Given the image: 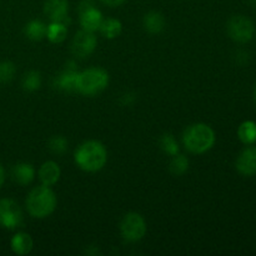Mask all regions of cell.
Segmentation results:
<instances>
[{"label":"cell","instance_id":"24","mask_svg":"<svg viewBox=\"0 0 256 256\" xmlns=\"http://www.w3.org/2000/svg\"><path fill=\"white\" fill-rule=\"evenodd\" d=\"M15 65L10 62H0V82H8L14 78Z\"/></svg>","mask_w":256,"mask_h":256},{"label":"cell","instance_id":"11","mask_svg":"<svg viewBox=\"0 0 256 256\" xmlns=\"http://www.w3.org/2000/svg\"><path fill=\"white\" fill-rule=\"evenodd\" d=\"M102 15L95 6L88 8V9L80 12V25L82 29L88 32H94L102 25Z\"/></svg>","mask_w":256,"mask_h":256},{"label":"cell","instance_id":"12","mask_svg":"<svg viewBox=\"0 0 256 256\" xmlns=\"http://www.w3.org/2000/svg\"><path fill=\"white\" fill-rule=\"evenodd\" d=\"M39 178L42 180V185L52 186L56 184L60 178V168L56 162H46L42 165L39 170Z\"/></svg>","mask_w":256,"mask_h":256},{"label":"cell","instance_id":"23","mask_svg":"<svg viewBox=\"0 0 256 256\" xmlns=\"http://www.w3.org/2000/svg\"><path fill=\"white\" fill-rule=\"evenodd\" d=\"M160 145H162V150H164L166 154L172 155H176L179 152V146H178V142L175 140V138L172 135H164L160 140Z\"/></svg>","mask_w":256,"mask_h":256},{"label":"cell","instance_id":"7","mask_svg":"<svg viewBox=\"0 0 256 256\" xmlns=\"http://www.w3.org/2000/svg\"><path fill=\"white\" fill-rule=\"evenodd\" d=\"M22 210L14 200H0V225L8 229H14L22 222Z\"/></svg>","mask_w":256,"mask_h":256},{"label":"cell","instance_id":"19","mask_svg":"<svg viewBox=\"0 0 256 256\" xmlns=\"http://www.w3.org/2000/svg\"><path fill=\"white\" fill-rule=\"evenodd\" d=\"M100 32L108 39H114V38L119 36L122 32V22L116 19H108L102 20V25H100Z\"/></svg>","mask_w":256,"mask_h":256},{"label":"cell","instance_id":"2","mask_svg":"<svg viewBox=\"0 0 256 256\" xmlns=\"http://www.w3.org/2000/svg\"><path fill=\"white\" fill-rule=\"evenodd\" d=\"M55 206H56V196L54 192L46 185L32 189L28 196V212L34 218L42 219V218L48 216L54 212Z\"/></svg>","mask_w":256,"mask_h":256},{"label":"cell","instance_id":"25","mask_svg":"<svg viewBox=\"0 0 256 256\" xmlns=\"http://www.w3.org/2000/svg\"><path fill=\"white\" fill-rule=\"evenodd\" d=\"M49 148L55 154H62L68 149V142L64 136H54L50 139Z\"/></svg>","mask_w":256,"mask_h":256},{"label":"cell","instance_id":"3","mask_svg":"<svg viewBox=\"0 0 256 256\" xmlns=\"http://www.w3.org/2000/svg\"><path fill=\"white\" fill-rule=\"evenodd\" d=\"M182 140L189 152L194 154H202L212 149L214 145L215 132L209 125L195 124L188 128Z\"/></svg>","mask_w":256,"mask_h":256},{"label":"cell","instance_id":"9","mask_svg":"<svg viewBox=\"0 0 256 256\" xmlns=\"http://www.w3.org/2000/svg\"><path fill=\"white\" fill-rule=\"evenodd\" d=\"M236 169L244 176L256 175V148L248 146L240 152L236 160Z\"/></svg>","mask_w":256,"mask_h":256},{"label":"cell","instance_id":"28","mask_svg":"<svg viewBox=\"0 0 256 256\" xmlns=\"http://www.w3.org/2000/svg\"><path fill=\"white\" fill-rule=\"evenodd\" d=\"M249 2L252 5H254V6H256V0H249Z\"/></svg>","mask_w":256,"mask_h":256},{"label":"cell","instance_id":"20","mask_svg":"<svg viewBox=\"0 0 256 256\" xmlns=\"http://www.w3.org/2000/svg\"><path fill=\"white\" fill-rule=\"evenodd\" d=\"M25 34L32 40H42L46 35V26L40 20H32L25 26Z\"/></svg>","mask_w":256,"mask_h":256},{"label":"cell","instance_id":"27","mask_svg":"<svg viewBox=\"0 0 256 256\" xmlns=\"http://www.w3.org/2000/svg\"><path fill=\"white\" fill-rule=\"evenodd\" d=\"M4 180H5V172H4V169H2V164H0V186L2 185Z\"/></svg>","mask_w":256,"mask_h":256},{"label":"cell","instance_id":"15","mask_svg":"<svg viewBox=\"0 0 256 256\" xmlns=\"http://www.w3.org/2000/svg\"><path fill=\"white\" fill-rule=\"evenodd\" d=\"M144 26L152 34H158L165 26V19L160 12H152L144 16Z\"/></svg>","mask_w":256,"mask_h":256},{"label":"cell","instance_id":"14","mask_svg":"<svg viewBox=\"0 0 256 256\" xmlns=\"http://www.w3.org/2000/svg\"><path fill=\"white\" fill-rule=\"evenodd\" d=\"M35 175L34 168L30 164H18L12 169V176L19 184L26 185L32 182Z\"/></svg>","mask_w":256,"mask_h":256},{"label":"cell","instance_id":"5","mask_svg":"<svg viewBox=\"0 0 256 256\" xmlns=\"http://www.w3.org/2000/svg\"><path fill=\"white\" fill-rule=\"evenodd\" d=\"M255 32L254 22L244 15H235L228 22V34L238 42H248Z\"/></svg>","mask_w":256,"mask_h":256},{"label":"cell","instance_id":"10","mask_svg":"<svg viewBox=\"0 0 256 256\" xmlns=\"http://www.w3.org/2000/svg\"><path fill=\"white\" fill-rule=\"evenodd\" d=\"M68 9V0H46L44 5V12L52 22H62L64 24L66 22Z\"/></svg>","mask_w":256,"mask_h":256},{"label":"cell","instance_id":"13","mask_svg":"<svg viewBox=\"0 0 256 256\" xmlns=\"http://www.w3.org/2000/svg\"><path fill=\"white\" fill-rule=\"evenodd\" d=\"M12 249L18 255H26L32 249V239L25 232H19L12 239Z\"/></svg>","mask_w":256,"mask_h":256},{"label":"cell","instance_id":"18","mask_svg":"<svg viewBox=\"0 0 256 256\" xmlns=\"http://www.w3.org/2000/svg\"><path fill=\"white\" fill-rule=\"evenodd\" d=\"M68 29L66 25L62 22H52L49 26L46 28V36L52 42H62L66 38Z\"/></svg>","mask_w":256,"mask_h":256},{"label":"cell","instance_id":"22","mask_svg":"<svg viewBox=\"0 0 256 256\" xmlns=\"http://www.w3.org/2000/svg\"><path fill=\"white\" fill-rule=\"evenodd\" d=\"M42 84V78L38 72H29L22 79V86L28 92H34L38 90Z\"/></svg>","mask_w":256,"mask_h":256},{"label":"cell","instance_id":"16","mask_svg":"<svg viewBox=\"0 0 256 256\" xmlns=\"http://www.w3.org/2000/svg\"><path fill=\"white\" fill-rule=\"evenodd\" d=\"M238 136L244 144L252 145L256 142V122L248 120L239 126Z\"/></svg>","mask_w":256,"mask_h":256},{"label":"cell","instance_id":"29","mask_svg":"<svg viewBox=\"0 0 256 256\" xmlns=\"http://www.w3.org/2000/svg\"><path fill=\"white\" fill-rule=\"evenodd\" d=\"M254 95H255V100H256V88H255V92H254Z\"/></svg>","mask_w":256,"mask_h":256},{"label":"cell","instance_id":"21","mask_svg":"<svg viewBox=\"0 0 256 256\" xmlns=\"http://www.w3.org/2000/svg\"><path fill=\"white\" fill-rule=\"evenodd\" d=\"M189 168V160L184 155H174V159L170 162V172L174 175H182Z\"/></svg>","mask_w":256,"mask_h":256},{"label":"cell","instance_id":"17","mask_svg":"<svg viewBox=\"0 0 256 256\" xmlns=\"http://www.w3.org/2000/svg\"><path fill=\"white\" fill-rule=\"evenodd\" d=\"M76 78L78 72L74 70H66L59 75L55 84L59 89L65 92H76Z\"/></svg>","mask_w":256,"mask_h":256},{"label":"cell","instance_id":"26","mask_svg":"<svg viewBox=\"0 0 256 256\" xmlns=\"http://www.w3.org/2000/svg\"><path fill=\"white\" fill-rule=\"evenodd\" d=\"M105 5H109V6H119L122 5L125 0H102Z\"/></svg>","mask_w":256,"mask_h":256},{"label":"cell","instance_id":"4","mask_svg":"<svg viewBox=\"0 0 256 256\" xmlns=\"http://www.w3.org/2000/svg\"><path fill=\"white\" fill-rule=\"evenodd\" d=\"M109 75L105 70L99 68H90L82 72H78L76 92L84 95H95L102 92L108 86Z\"/></svg>","mask_w":256,"mask_h":256},{"label":"cell","instance_id":"6","mask_svg":"<svg viewBox=\"0 0 256 256\" xmlns=\"http://www.w3.org/2000/svg\"><path fill=\"white\" fill-rule=\"evenodd\" d=\"M120 230H122V235L125 240L139 242L146 232V224L142 215L136 214V212H130V214L125 215L122 219V224H120Z\"/></svg>","mask_w":256,"mask_h":256},{"label":"cell","instance_id":"1","mask_svg":"<svg viewBox=\"0 0 256 256\" xmlns=\"http://www.w3.org/2000/svg\"><path fill=\"white\" fill-rule=\"evenodd\" d=\"M106 159V149L102 142L95 140L85 142L75 152V162L85 172H98L104 166Z\"/></svg>","mask_w":256,"mask_h":256},{"label":"cell","instance_id":"8","mask_svg":"<svg viewBox=\"0 0 256 256\" xmlns=\"http://www.w3.org/2000/svg\"><path fill=\"white\" fill-rule=\"evenodd\" d=\"M95 46H96V36L92 32L82 29V32L75 35L72 49L75 56L86 58L88 55L94 52Z\"/></svg>","mask_w":256,"mask_h":256}]
</instances>
